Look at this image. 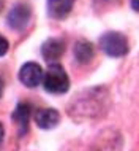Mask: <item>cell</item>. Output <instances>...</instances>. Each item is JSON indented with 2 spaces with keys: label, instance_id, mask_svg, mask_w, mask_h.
Instances as JSON below:
<instances>
[{
  "label": "cell",
  "instance_id": "obj_1",
  "mask_svg": "<svg viewBox=\"0 0 139 151\" xmlns=\"http://www.w3.org/2000/svg\"><path fill=\"white\" fill-rule=\"evenodd\" d=\"M106 91L104 89H90L85 91L81 96L74 97L73 107L70 108V115L77 119H87V118L103 115L104 102H106Z\"/></svg>",
  "mask_w": 139,
  "mask_h": 151
},
{
  "label": "cell",
  "instance_id": "obj_2",
  "mask_svg": "<svg viewBox=\"0 0 139 151\" xmlns=\"http://www.w3.org/2000/svg\"><path fill=\"white\" fill-rule=\"evenodd\" d=\"M43 86L48 92L51 94H63L70 88V78L67 72L63 70L62 65L59 64H51L48 72L44 73L43 78Z\"/></svg>",
  "mask_w": 139,
  "mask_h": 151
},
{
  "label": "cell",
  "instance_id": "obj_3",
  "mask_svg": "<svg viewBox=\"0 0 139 151\" xmlns=\"http://www.w3.org/2000/svg\"><path fill=\"white\" fill-rule=\"evenodd\" d=\"M100 46L111 58H122L128 52V42L120 32H106L100 38Z\"/></svg>",
  "mask_w": 139,
  "mask_h": 151
},
{
  "label": "cell",
  "instance_id": "obj_4",
  "mask_svg": "<svg viewBox=\"0 0 139 151\" xmlns=\"http://www.w3.org/2000/svg\"><path fill=\"white\" fill-rule=\"evenodd\" d=\"M32 16V10L27 3H16L13 10L8 13V26L14 30H22L27 27Z\"/></svg>",
  "mask_w": 139,
  "mask_h": 151
},
{
  "label": "cell",
  "instance_id": "obj_5",
  "mask_svg": "<svg viewBox=\"0 0 139 151\" xmlns=\"http://www.w3.org/2000/svg\"><path fill=\"white\" fill-rule=\"evenodd\" d=\"M44 78L43 68L36 62H27L24 64L19 70V80L24 86L27 88H36Z\"/></svg>",
  "mask_w": 139,
  "mask_h": 151
},
{
  "label": "cell",
  "instance_id": "obj_6",
  "mask_svg": "<svg viewBox=\"0 0 139 151\" xmlns=\"http://www.w3.org/2000/svg\"><path fill=\"white\" fill-rule=\"evenodd\" d=\"M65 52V43L60 38H49L43 43L41 46V54L48 62H54L62 58Z\"/></svg>",
  "mask_w": 139,
  "mask_h": 151
},
{
  "label": "cell",
  "instance_id": "obj_7",
  "mask_svg": "<svg viewBox=\"0 0 139 151\" xmlns=\"http://www.w3.org/2000/svg\"><path fill=\"white\" fill-rule=\"evenodd\" d=\"M60 121V115L59 111L54 108H41L36 110L35 113V122L38 127L41 129H54Z\"/></svg>",
  "mask_w": 139,
  "mask_h": 151
},
{
  "label": "cell",
  "instance_id": "obj_8",
  "mask_svg": "<svg viewBox=\"0 0 139 151\" xmlns=\"http://www.w3.org/2000/svg\"><path fill=\"white\" fill-rule=\"evenodd\" d=\"M30 115H32V105L27 104V102H22V104H19L16 110L13 111V121L16 122V126H18L19 129V134H26L27 129H28V121H30Z\"/></svg>",
  "mask_w": 139,
  "mask_h": 151
},
{
  "label": "cell",
  "instance_id": "obj_9",
  "mask_svg": "<svg viewBox=\"0 0 139 151\" xmlns=\"http://www.w3.org/2000/svg\"><path fill=\"white\" fill-rule=\"evenodd\" d=\"M74 0H48V13L54 19L67 18L71 11Z\"/></svg>",
  "mask_w": 139,
  "mask_h": 151
},
{
  "label": "cell",
  "instance_id": "obj_10",
  "mask_svg": "<svg viewBox=\"0 0 139 151\" xmlns=\"http://www.w3.org/2000/svg\"><path fill=\"white\" fill-rule=\"evenodd\" d=\"M95 56V50L93 45L85 42V40H79L74 45V58L79 64H89Z\"/></svg>",
  "mask_w": 139,
  "mask_h": 151
},
{
  "label": "cell",
  "instance_id": "obj_11",
  "mask_svg": "<svg viewBox=\"0 0 139 151\" xmlns=\"http://www.w3.org/2000/svg\"><path fill=\"white\" fill-rule=\"evenodd\" d=\"M100 137H101V145L95 151H118V146L116 145L118 137H114V134L109 135V138H104V135H100Z\"/></svg>",
  "mask_w": 139,
  "mask_h": 151
},
{
  "label": "cell",
  "instance_id": "obj_12",
  "mask_svg": "<svg viewBox=\"0 0 139 151\" xmlns=\"http://www.w3.org/2000/svg\"><path fill=\"white\" fill-rule=\"evenodd\" d=\"M8 48H10V43H8V40L5 38V37L0 35V58L2 56H5L8 52Z\"/></svg>",
  "mask_w": 139,
  "mask_h": 151
},
{
  "label": "cell",
  "instance_id": "obj_13",
  "mask_svg": "<svg viewBox=\"0 0 139 151\" xmlns=\"http://www.w3.org/2000/svg\"><path fill=\"white\" fill-rule=\"evenodd\" d=\"M130 3H131V8H133V10L139 13V0H130Z\"/></svg>",
  "mask_w": 139,
  "mask_h": 151
},
{
  "label": "cell",
  "instance_id": "obj_14",
  "mask_svg": "<svg viewBox=\"0 0 139 151\" xmlns=\"http://www.w3.org/2000/svg\"><path fill=\"white\" fill-rule=\"evenodd\" d=\"M3 134H5V130H3V126H2V122H0V143H2V140H3Z\"/></svg>",
  "mask_w": 139,
  "mask_h": 151
},
{
  "label": "cell",
  "instance_id": "obj_15",
  "mask_svg": "<svg viewBox=\"0 0 139 151\" xmlns=\"http://www.w3.org/2000/svg\"><path fill=\"white\" fill-rule=\"evenodd\" d=\"M2 92H3V80L0 78V96H2Z\"/></svg>",
  "mask_w": 139,
  "mask_h": 151
}]
</instances>
